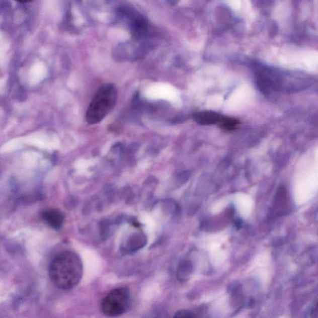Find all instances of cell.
I'll return each mask as SVG.
<instances>
[{"mask_svg":"<svg viewBox=\"0 0 318 318\" xmlns=\"http://www.w3.org/2000/svg\"><path fill=\"white\" fill-rule=\"evenodd\" d=\"M83 272L82 260L73 251H66L58 254L49 265L50 280L61 290H70L75 287L81 281Z\"/></svg>","mask_w":318,"mask_h":318,"instance_id":"cell-1","label":"cell"},{"mask_svg":"<svg viewBox=\"0 0 318 318\" xmlns=\"http://www.w3.org/2000/svg\"><path fill=\"white\" fill-rule=\"evenodd\" d=\"M118 90L115 85H103L97 90L88 108L86 118L90 124H97L109 114L117 102Z\"/></svg>","mask_w":318,"mask_h":318,"instance_id":"cell-2","label":"cell"},{"mask_svg":"<svg viewBox=\"0 0 318 318\" xmlns=\"http://www.w3.org/2000/svg\"><path fill=\"white\" fill-rule=\"evenodd\" d=\"M129 293L128 289L121 287L113 289L101 303V310L105 316L116 317L123 314L128 308Z\"/></svg>","mask_w":318,"mask_h":318,"instance_id":"cell-3","label":"cell"},{"mask_svg":"<svg viewBox=\"0 0 318 318\" xmlns=\"http://www.w3.org/2000/svg\"><path fill=\"white\" fill-rule=\"evenodd\" d=\"M290 201H289L288 193L285 187H280L275 195L273 209L278 216L283 215L287 211Z\"/></svg>","mask_w":318,"mask_h":318,"instance_id":"cell-4","label":"cell"},{"mask_svg":"<svg viewBox=\"0 0 318 318\" xmlns=\"http://www.w3.org/2000/svg\"><path fill=\"white\" fill-rule=\"evenodd\" d=\"M42 218L53 229H59L62 226L64 217L57 209H46L42 212Z\"/></svg>","mask_w":318,"mask_h":318,"instance_id":"cell-5","label":"cell"},{"mask_svg":"<svg viewBox=\"0 0 318 318\" xmlns=\"http://www.w3.org/2000/svg\"><path fill=\"white\" fill-rule=\"evenodd\" d=\"M196 121L203 125H209L219 123L221 116L218 113L212 112V111H205V112L198 113L195 116Z\"/></svg>","mask_w":318,"mask_h":318,"instance_id":"cell-6","label":"cell"},{"mask_svg":"<svg viewBox=\"0 0 318 318\" xmlns=\"http://www.w3.org/2000/svg\"><path fill=\"white\" fill-rule=\"evenodd\" d=\"M192 271V264L189 261H185L180 264L178 269V278L181 280H186L189 278Z\"/></svg>","mask_w":318,"mask_h":318,"instance_id":"cell-7","label":"cell"},{"mask_svg":"<svg viewBox=\"0 0 318 318\" xmlns=\"http://www.w3.org/2000/svg\"><path fill=\"white\" fill-rule=\"evenodd\" d=\"M238 124V121L235 119L221 117L219 122V126L221 128L227 130H232L235 128Z\"/></svg>","mask_w":318,"mask_h":318,"instance_id":"cell-8","label":"cell"},{"mask_svg":"<svg viewBox=\"0 0 318 318\" xmlns=\"http://www.w3.org/2000/svg\"><path fill=\"white\" fill-rule=\"evenodd\" d=\"M175 317H195V315H193L192 312L189 311H185V310H182L177 312Z\"/></svg>","mask_w":318,"mask_h":318,"instance_id":"cell-9","label":"cell"},{"mask_svg":"<svg viewBox=\"0 0 318 318\" xmlns=\"http://www.w3.org/2000/svg\"><path fill=\"white\" fill-rule=\"evenodd\" d=\"M15 1L21 3V4H27V3L33 2L34 0H15Z\"/></svg>","mask_w":318,"mask_h":318,"instance_id":"cell-10","label":"cell"},{"mask_svg":"<svg viewBox=\"0 0 318 318\" xmlns=\"http://www.w3.org/2000/svg\"><path fill=\"white\" fill-rule=\"evenodd\" d=\"M312 316L318 317V306L313 310V312H312Z\"/></svg>","mask_w":318,"mask_h":318,"instance_id":"cell-11","label":"cell"}]
</instances>
